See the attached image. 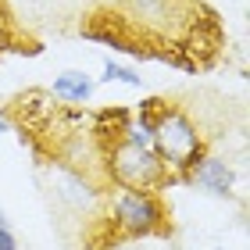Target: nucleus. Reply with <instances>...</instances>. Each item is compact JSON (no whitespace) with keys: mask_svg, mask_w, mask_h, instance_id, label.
<instances>
[{"mask_svg":"<svg viewBox=\"0 0 250 250\" xmlns=\"http://www.w3.org/2000/svg\"><path fill=\"white\" fill-rule=\"evenodd\" d=\"M154 140L161 146V157L165 165L172 168H186L197 161V150H200V136L193 129V122L183 115V111H168L154 122Z\"/></svg>","mask_w":250,"mask_h":250,"instance_id":"nucleus-1","label":"nucleus"},{"mask_svg":"<svg viewBox=\"0 0 250 250\" xmlns=\"http://www.w3.org/2000/svg\"><path fill=\"white\" fill-rule=\"evenodd\" d=\"M111 168H115V179L129 189H150L165 179V161H157V154L143 143H122L115 157H111Z\"/></svg>","mask_w":250,"mask_h":250,"instance_id":"nucleus-2","label":"nucleus"},{"mask_svg":"<svg viewBox=\"0 0 250 250\" xmlns=\"http://www.w3.org/2000/svg\"><path fill=\"white\" fill-rule=\"evenodd\" d=\"M161 204L157 197H150L146 189H125L115 200V222L122 232L129 236H146L154 229H161Z\"/></svg>","mask_w":250,"mask_h":250,"instance_id":"nucleus-3","label":"nucleus"},{"mask_svg":"<svg viewBox=\"0 0 250 250\" xmlns=\"http://www.w3.org/2000/svg\"><path fill=\"white\" fill-rule=\"evenodd\" d=\"M193 183L204 186L208 193H214V197H229L232 193V172L225 168V161L208 157V161H200L197 168H193Z\"/></svg>","mask_w":250,"mask_h":250,"instance_id":"nucleus-4","label":"nucleus"},{"mask_svg":"<svg viewBox=\"0 0 250 250\" xmlns=\"http://www.w3.org/2000/svg\"><path fill=\"white\" fill-rule=\"evenodd\" d=\"M89 93H93V83H89L86 75H79V72H64L58 83H54V97L72 100V104H83Z\"/></svg>","mask_w":250,"mask_h":250,"instance_id":"nucleus-5","label":"nucleus"},{"mask_svg":"<svg viewBox=\"0 0 250 250\" xmlns=\"http://www.w3.org/2000/svg\"><path fill=\"white\" fill-rule=\"evenodd\" d=\"M104 79H107V83H125V86H140V75H132L129 68H122V64H111V61H107V68H104Z\"/></svg>","mask_w":250,"mask_h":250,"instance_id":"nucleus-6","label":"nucleus"},{"mask_svg":"<svg viewBox=\"0 0 250 250\" xmlns=\"http://www.w3.org/2000/svg\"><path fill=\"white\" fill-rule=\"evenodd\" d=\"M0 250H18V243H15V236L7 232V225H0Z\"/></svg>","mask_w":250,"mask_h":250,"instance_id":"nucleus-7","label":"nucleus"},{"mask_svg":"<svg viewBox=\"0 0 250 250\" xmlns=\"http://www.w3.org/2000/svg\"><path fill=\"white\" fill-rule=\"evenodd\" d=\"M4 129H7V118H0V132H4Z\"/></svg>","mask_w":250,"mask_h":250,"instance_id":"nucleus-8","label":"nucleus"},{"mask_svg":"<svg viewBox=\"0 0 250 250\" xmlns=\"http://www.w3.org/2000/svg\"><path fill=\"white\" fill-rule=\"evenodd\" d=\"M0 225H7V218H4V211H0Z\"/></svg>","mask_w":250,"mask_h":250,"instance_id":"nucleus-9","label":"nucleus"},{"mask_svg":"<svg viewBox=\"0 0 250 250\" xmlns=\"http://www.w3.org/2000/svg\"><path fill=\"white\" fill-rule=\"evenodd\" d=\"M122 250H136V247H122Z\"/></svg>","mask_w":250,"mask_h":250,"instance_id":"nucleus-10","label":"nucleus"}]
</instances>
